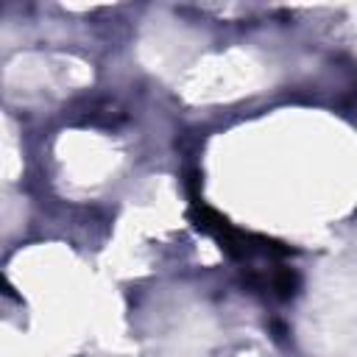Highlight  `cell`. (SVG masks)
Wrapping results in <instances>:
<instances>
[{
	"instance_id": "cell-1",
	"label": "cell",
	"mask_w": 357,
	"mask_h": 357,
	"mask_svg": "<svg viewBox=\"0 0 357 357\" xmlns=\"http://www.w3.org/2000/svg\"><path fill=\"white\" fill-rule=\"evenodd\" d=\"M190 220L195 223L198 231L209 234L220 245V251L226 257H231L234 262H240L248 271H251V262L254 259L279 262V259H284V257L293 254L290 245H284V243H279L273 237L254 234V231H245V229L231 226L220 212H215L212 206H206L195 192L190 195Z\"/></svg>"
}]
</instances>
